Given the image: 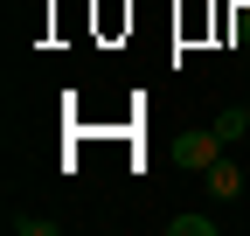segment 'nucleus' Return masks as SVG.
Returning a JSON list of instances; mask_svg holds the SVG:
<instances>
[{"mask_svg":"<svg viewBox=\"0 0 250 236\" xmlns=\"http://www.w3.org/2000/svg\"><path fill=\"white\" fill-rule=\"evenodd\" d=\"M229 146L215 139V132H181V167H195V174H208L215 160H223Z\"/></svg>","mask_w":250,"mask_h":236,"instance_id":"f257e3e1","label":"nucleus"},{"mask_svg":"<svg viewBox=\"0 0 250 236\" xmlns=\"http://www.w3.org/2000/svg\"><path fill=\"white\" fill-rule=\"evenodd\" d=\"M208 195H215V201H236V195H243V160H236V153H223V160L208 167Z\"/></svg>","mask_w":250,"mask_h":236,"instance_id":"f03ea898","label":"nucleus"},{"mask_svg":"<svg viewBox=\"0 0 250 236\" xmlns=\"http://www.w3.org/2000/svg\"><path fill=\"white\" fill-rule=\"evenodd\" d=\"M215 139H223V146H236L243 132H250V104H229V111H215V125H208Z\"/></svg>","mask_w":250,"mask_h":236,"instance_id":"7ed1b4c3","label":"nucleus"},{"mask_svg":"<svg viewBox=\"0 0 250 236\" xmlns=\"http://www.w3.org/2000/svg\"><path fill=\"white\" fill-rule=\"evenodd\" d=\"M167 236H215V216H195V209H181V216H167Z\"/></svg>","mask_w":250,"mask_h":236,"instance_id":"20e7f679","label":"nucleus"},{"mask_svg":"<svg viewBox=\"0 0 250 236\" xmlns=\"http://www.w3.org/2000/svg\"><path fill=\"white\" fill-rule=\"evenodd\" d=\"M7 229H14V236H62L56 216H7Z\"/></svg>","mask_w":250,"mask_h":236,"instance_id":"39448f33","label":"nucleus"}]
</instances>
